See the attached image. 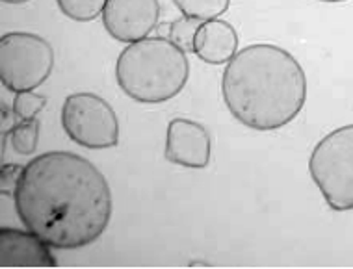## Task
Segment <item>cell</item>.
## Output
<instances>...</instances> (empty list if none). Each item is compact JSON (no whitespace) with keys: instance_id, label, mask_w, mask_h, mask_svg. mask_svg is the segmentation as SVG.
<instances>
[{"instance_id":"10","label":"cell","mask_w":353,"mask_h":269,"mask_svg":"<svg viewBox=\"0 0 353 269\" xmlns=\"http://www.w3.org/2000/svg\"><path fill=\"white\" fill-rule=\"evenodd\" d=\"M238 34L234 26L221 19L205 21L197 28L194 41V54L210 65H221L236 56Z\"/></svg>"},{"instance_id":"4","label":"cell","mask_w":353,"mask_h":269,"mask_svg":"<svg viewBox=\"0 0 353 269\" xmlns=\"http://www.w3.org/2000/svg\"><path fill=\"white\" fill-rule=\"evenodd\" d=\"M309 173L329 208L353 210V125L318 141L309 158Z\"/></svg>"},{"instance_id":"9","label":"cell","mask_w":353,"mask_h":269,"mask_svg":"<svg viewBox=\"0 0 353 269\" xmlns=\"http://www.w3.org/2000/svg\"><path fill=\"white\" fill-rule=\"evenodd\" d=\"M32 230L12 226L0 228V268H56L58 260Z\"/></svg>"},{"instance_id":"2","label":"cell","mask_w":353,"mask_h":269,"mask_svg":"<svg viewBox=\"0 0 353 269\" xmlns=\"http://www.w3.org/2000/svg\"><path fill=\"white\" fill-rule=\"evenodd\" d=\"M221 95L231 116L261 132L292 122L307 100V76L288 50L272 43L248 45L227 63Z\"/></svg>"},{"instance_id":"12","label":"cell","mask_w":353,"mask_h":269,"mask_svg":"<svg viewBox=\"0 0 353 269\" xmlns=\"http://www.w3.org/2000/svg\"><path fill=\"white\" fill-rule=\"evenodd\" d=\"M39 130H41V125H39V119H36V117L13 125L10 132H8L13 151L17 154H23V156L36 153L37 141H39Z\"/></svg>"},{"instance_id":"6","label":"cell","mask_w":353,"mask_h":269,"mask_svg":"<svg viewBox=\"0 0 353 269\" xmlns=\"http://www.w3.org/2000/svg\"><path fill=\"white\" fill-rule=\"evenodd\" d=\"M61 127L69 140L92 151L116 147L119 143L116 111L95 93H71L61 106Z\"/></svg>"},{"instance_id":"16","label":"cell","mask_w":353,"mask_h":269,"mask_svg":"<svg viewBox=\"0 0 353 269\" xmlns=\"http://www.w3.org/2000/svg\"><path fill=\"white\" fill-rule=\"evenodd\" d=\"M21 173H23V165L2 164V171H0V191H2V195L6 197L15 191Z\"/></svg>"},{"instance_id":"5","label":"cell","mask_w":353,"mask_h":269,"mask_svg":"<svg viewBox=\"0 0 353 269\" xmlns=\"http://www.w3.org/2000/svg\"><path fill=\"white\" fill-rule=\"evenodd\" d=\"M54 69V49L45 37L10 32L0 39V80L13 93L34 92Z\"/></svg>"},{"instance_id":"17","label":"cell","mask_w":353,"mask_h":269,"mask_svg":"<svg viewBox=\"0 0 353 269\" xmlns=\"http://www.w3.org/2000/svg\"><path fill=\"white\" fill-rule=\"evenodd\" d=\"M4 4H26V2H30V0H2Z\"/></svg>"},{"instance_id":"3","label":"cell","mask_w":353,"mask_h":269,"mask_svg":"<svg viewBox=\"0 0 353 269\" xmlns=\"http://www.w3.org/2000/svg\"><path fill=\"white\" fill-rule=\"evenodd\" d=\"M188 78V56L168 37H145L127 45L116 61L117 86L140 105L171 100Z\"/></svg>"},{"instance_id":"8","label":"cell","mask_w":353,"mask_h":269,"mask_svg":"<svg viewBox=\"0 0 353 269\" xmlns=\"http://www.w3.org/2000/svg\"><path fill=\"white\" fill-rule=\"evenodd\" d=\"M164 154L170 164L205 169L212 156V140L201 122L175 117L168 125Z\"/></svg>"},{"instance_id":"13","label":"cell","mask_w":353,"mask_h":269,"mask_svg":"<svg viewBox=\"0 0 353 269\" xmlns=\"http://www.w3.org/2000/svg\"><path fill=\"white\" fill-rule=\"evenodd\" d=\"M108 0H56L60 12L77 23H90L103 15Z\"/></svg>"},{"instance_id":"15","label":"cell","mask_w":353,"mask_h":269,"mask_svg":"<svg viewBox=\"0 0 353 269\" xmlns=\"http://www.w3.org/2000/svg\"><path fill=\"white\" fill-rule=\"evenodd\" d=\"M45 106H47V97L34 92H23L15 93L12 111L19 121H25V119H34Z\"/></svg>"},{"instance_id":"1","label":"cell","mask_w":353,"mask_h":269,"mask_svg":"<svg viewBox=\"0 0 353 269\" xmlns=\"http://www.w3.org/2000/svg\"><path fill=\"white\" fill-rule=\"evenodd\" d=\"M13 206L21 223L54 249L97 241L114 212L112 190L101 169L68 151L43 153L23 165Z\"/></svg>"},{"instance_id":"14","label":"cell","mask_w":353,"mask_h":269,"mask_svg":"<svg viewBox=\"0 0 353 269\" xmlns=\"http://www.w3.org/2000/svg\"><path fill=\"white\" fill-rule=\"evenodd\" d=\"M199 21L190 17H179L170 25V32H168V39L183 49L184 52H194V41L197 28H199Z\"/></svg>"},{"instance_id":"18","label":"cell","mask_w":353,"mask_h":269,"mask_svg":"<svg viewBox=\"0 0 353 269\" xmlns=\"http://www.w3.org/2000/svg\"><path fill=\"white\" fill-rule=\"evenodd\" d=\"M318 2H347V0H318Z\"/></svg>"},{"instance_id":"11","label":"cell","mask_w":353,"mask_h":269,"mask_svg":"<svg viewBox=\"0 0 353 269\" xmlns=\"http://www.w3.org/2000/svg\"><path fill=\"white\" fill-rule=\"evenodd\" d=\"M173 4L184 17L205 23L223 15L231 6V0H173Z\"/></svg>"},{"instance_id":"7","label":"cell","mask_w":353,"mask_h":269,"mask_svg":"<svg viewBox=\"0 0 353 269\" xmlns=\"http://www.w3.org/2000/svg\"><path fill=\"white\" fill-rule=\"evenodd\" d=\"M159 19V0H108L103 12L104 30L127 45L149 37Z\"/></svg>"}]
</instances>
